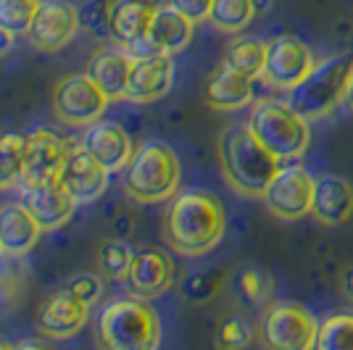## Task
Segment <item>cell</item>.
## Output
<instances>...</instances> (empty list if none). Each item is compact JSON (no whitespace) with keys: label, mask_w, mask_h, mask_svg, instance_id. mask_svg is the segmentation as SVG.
<instances>
[{"label":"cell","mask_w":353,"mask_h":350,"mask_svg":"<svg viewBox=\"0 0 353 350\" xmlns=\"http://www.w3.org/2000/svg\"><path fill=\"white\" fill-rule=\"evenodd\" d=\"M227 214L221 200L208 190L179 192L163 219V237L182 256H203L221 243Z\"/></svg>","instance_id":"1"},{"label":"cell","mask_w":353,"mask_h":350,"mask_svg":"<svg viewBox=\"0 0 353 350\" xmlns=\"http://www.w3.org/2000/svg\"><path fill=\"white\" fill-rule=\"evenodd\" d=\"M219 161L224 179L248 198H264L269 182L282 169V161L253 134L248 124H235L221 134Z\"/></svg>","instance_id":"2"},{"label":"cell","mask_w":353,"mask_h":350,"mask_svg":"<svg viewBox=\"0 0 353 350\" xmlns=\"http://www.w3.org/2000/svg\"><path fill=\"white\" fill-rule=\"evenodd\" d=\"M161 342V319L145 298L111 300L98 316V345L108 350H153Z\"/></svg>","instance_id":"3"},{"label":"cell","mask_w":353,"mask_h":350,"mask_svg":"<svg viewBox=\"0 0 353 350\" xmlns=\"http://www.w3.org/2000/svg\"><path fill=\"white\" fill-rule=\"evenodd\" d=\"M353 74V56L340 53L319 61L309 76H303L293 90H288V103L309 121L330 116L348 98Z\"/></svg>","instance_id":"4"},{"label":"cell","mask_w":353,"mask_h":350,"mask_svg":"<svg viewBox=\"0 0 353 350\" xmlns=\"http://www.w3.org/2000/svg\"><path fill=\"white\" fill-rule=\"evenodd\" d=\"M179 179L182 169L174 147L161 140H150L137 147L127 163L124 187L137 203H163L176 195Z\"/></svg>","instance_id":"5"},{"label":"cell","mask_w":353,"mask_h":350,"mask_svg":"<svg viewBox=\"0 0 353 350\" xmlns=\"http://www.w3.org/2000/svg\"><path fill=\"white\" fill-rule=\"evenodd\" d=\"M248 127L280 161L301 158L311 145L309 119L301 116L288 101L256 103Z\"/></svg>","instance_id":"6"},{"label":"cell","mask_w":353,"mask_h":350,"mask_svg":"<svg viewBox=\"0 0 353 350\" xmlns=\"http://www.w3.org/2000/svg\"><path fill=\"white\" fill-rule=\"evenodd\" d=\"M319 321L309 308L298 303H274L261 319V340L272 350H311L316 348Z\"/></svg>","instance_id":"7"},{"label":"cell","mask_w":353,"mask_h":350,"mask_svg":"<svg viewBox=\"0 0 353 350\" xmlns=\"http://www.w3.org/2000/svg\"><path fill=\"white\" fill-rule=\"evenodd\" d=\"M314 187L316 179L303 166H285L269 182L261 200L272 216L282 221H298L311 214Z\"/></svg>","instance_id":"8"},{"label":"cell","mask_w":353,"mask_h":350,"mask_svg":"<svg viewBox=\"0 0 353 350\" xmlns=\"http://www.w3.org/2000/svg\"><path fill=\"white\" fill-rule=\"evenodd\" d=\"M108 95L98 88L90 74H69L53 90V111L66 124H92L103 116Z\"/></svg>","instance_id":"9"},{"label":"cell","mask_w":353,"mask_h":350,"mask_svg":"<svg viewBox=\"0 0 353 350\" xmlns=\"http://www.w3.org/2000/svg\"><path fill=\"white\" fill-rule=\"evenodd\" d=\"M314 66L316 61L309 45L293 34H282V37H274L266 48V63L261 76L272 88L293 90L303 76H309Z\"/></svg>","instance_id":"10"},{"label":"cell","mask_w":353,"mask_h":350,"mask_svg":"<svg viewBox=\"0 0 353 350\" xmlns=\"http://www.w3.org/2000/svg\"><path fill=\"white\" fill-rule=\"evenodd\" d=\"M72 147L61 140L59 134L48 130H34L24 134V174L21 185H45L59 182Z\"/></svg>","instance_id":"11"},{"label":"cell","mask_w":353,"mask_h":350,"mask_svg":"<svg viewBox=\"0 0 353 350\" xmlns=\"http://www.w3.org/2000/svg\"><path fill=\"white\" fill-rule=\"evenodd\" d=\"M79 27V8H74L69 0H40L27 37L37 50L56 53L72 43Z\"/></svg>","instance_id":"12"},{"label":"cell","mask_w":353,"mask_h":350,"mask_svg":"<svg viewBox=\"0 0 353 350\" xmlns=\"http://www.w3.org/2000/svg\"><path fill=\"white\" fill-rule=\"evenodd\" d=\"M90 319V306L69 287L53 292L45 298L40 311H37V327L40 332L53 340H66L74 337Z\"/></svg>","instance_id":"13"},{"label":"cell","mask_w":353,"mask_h":350,"mask_svg":"<svg viewBox=\"0 0 353 350\" xmlns=\"http://www.w3.org/2000/svg\"><path fill=\"white\" fill-rule=\"evenodd\" d=\"M108 174L111 172L105 169L103 163L95 158L85 145H79L69 150L61 182H63L66 190L72 192L77 205H85L103 195L105 185H108Z\"/></svg>","instance_id":"14"},{"label":"cell","mask_w":353,"mask_h":350,"mask_svg":"<svg viewBox=\"0 0 353 350\" xmlns=\"http://www.w3.org/2000/svg\"><path fill=\"white\" fill-rule=\"evenodd\" d=\"M174 82V59L172 53H156L148 59H134L127 79V101L153 103L161 101Z\"/></svg>","instance_id":"15"},{"label":"cell","mask_w":353,"mask_h":350,"mask_svg":"<svg viewBox=\"0 0 353 350\" xmlns=\"http://www.w3.org/2000/svg\"><path fill=\"white\" fill-rule=\"evenodd\" d=\"M127 285L137 298H159L174 282V261L159 248L137 250L127 269Z\"/></svg>","instance_id":"16"},{"label":"cell","mask_w":353,"mask_h":350,"mask_svg":"<svg viewBox=\"0 0 353 350\" xmlns=\"http://www.w3.org/2000/svg\"><path fill=\"white\" fill-rule=\"evenodd\" d=\"M311 216L324 227H343L353 219V185L338 174H324L316 179Z\"/></svg>","instance_id":"17"},{"label":"cell","mask_w":353,"mask_h":350,"mask_svg":"<svg viewBox=\"0 0 353 350\" xmlns=\"http://www.w3.org/2000/svg\"><path fill=\"white\" fill-rule=\"evenodd\" d=\"M21 203L30 208V214L37 219L43 229H56L72 219L77 200L72 192L63 187V182H45V185H30L21 192Z\"/></svg>","instance_id":"18"},{"label":"cell","mask_w":353,"mask_h":350,"mask_svg":"<svg viewBox=\"0 0 353 350\" xmlns=\"http://www.w3.org/2000/svg\"><path fill=\"white\" fill-rule=\"evenodd\" d=\"M82 145L88 147L108 172L127 169V163L134 156L132 137L121 130L117 121H92L82 137Z\"/></svg>","instance_id":"19"},{"label":"cell","mask_w":353,"mask_h":350,"mask_svg":"<svg viewBox=\"0 0 353 350\" xmlns=\"http://www.w3.org/2000/svg\"><path fill=\"white\" fill-rule=\"evenodd\" d=\"M40 232L43 227L37 224V219L24 203H8L0 208V250L3 253L8 256L30 253Z\"/></svg>","instance_id":"20"},{"label":"cell","mask_w":353,"mask_h":350,"mask_svg":"<svg viewBox=\"0 0 353 350\" xmlns=\"http://www.w3.org/2000/svg\"><path fill=\"white\" fill-rule=\"evenodd\" d=\"M206 103L214 111H237L253 101V76L235 72L221 63L206 82Z\"/></svg>","instance_id":"21"},{"label":"cell","mask_w":353,"mask_h":350,"mask_svg":"<svg viewBox=\"0 0 353 350\" xmlns=\"http://www.w3.org/2000/svg\"><path fill=\"white\" fill-rule=\"evenodd\" d=\"M132 56L127 53V48H105L98 56H92L88 66L90 79L103 90L111 101L124 98L127 95V79H130V69H132Z\"/></svg>","instance_id":"22"},{"label":"cell","mask_w":353,"mask_h":350,"mask_svg":"<svg viewBox=\"0 0 353 350\" xmlns=\"http://www.w3.org/2000/svg\"><path fill=\"white\" fill-rule=\"evenodd\" d=\"M156 11H159V6L150 0H117V3H111V37L119 45H130L140 37H145Z\"/></svg>","instance_id":"23"},{"label":"cell","mask_w":353,"mask_h":350,"mask_svg":"<svg viewBox=\"0 0 353 350\" xmlns=\"http://www.w3.org/2000/svg\"><path fill=\"white\" fill-rule=\"evenodd\" d=\"M192 24L188 16L169 8V6H159V11L153 16V24L148 30V40L156 48V53H179L192 37Z\"/></svg>","instance_id":"24"},{"label":"cell","mask_w":353,"mask_h":350,"mask_svg":"<svg viewBox=\"0 0 353 350\" xmlns=\"http://www.w3.org/2000/svg\"><path fill=\"white\" fill-rule=\"evenodd\" d=\"M266 48L269 43L256 40V37H237L230 43V48L224 50V66L235 69V72L245 74V76H261L266 63Z\"/></svg>","instance_id":"25"},{"label":"cell","mask_w":353,"mask_h":350,"mask_svg":"<svg viewBox=\"0 0 353 350\" xmlns=\"http://www.w3.org/2000/svg\"><path fill=\"white\" fill-rule=\"evenodd\" d=\"M24 174V134L0 132V190L16 187Z\"/></svg>","instance_id":"26"},{"label":"cell","mask_w":353,"mask_h":350,"mask_svg":"<svg viewBox=\"0 0 353 350\" xmlns=\"http://www.w3.org/2000/svg\"><path fill=\"white\" fill-rule=\"evenodd\" d=\"M256 16V3L253 0H214L208 21L221 32H243Z\"/></svg>","instance_id":"27"},{"label":"cell","mask_w":353,"mask_h":350,"mask_svg":"<svg viewBox=\"0 0 353 350\" xmlns=\"http://www.w3.org/2000/svg\"><path fill=\"white\" fill-rule=\"evenodd\" d=\"M319 350H353V313H335L319 324Z\"/></svg>","instance_id":"28"},{"label":"cell","mask_w":353,"mask_h":350,"mask_svg":"<svg viewBox=\"0 0 353 350\" xmlns=\"http://www.w3.org/2000/svg\"><path fill=\"white\" fill-rule=\"evenodd\" d=\"M40 0H0V27L14 34H27Z\"/></svg>","instance_id":"29"},{"label":"cell","mask_w":353,"mask_h":350,"mask_svg":"<svg viewBox=\"0 0 353 350\" xmlns=\"http://www.w3.org/2000/svg\"><path fill=\"white\" fill-rule=\"evenodd\" d=\"M256 337V327L248 316L243 313H232L219 324V332H216V345L227 350H237V348H245L253 342Z\"/></svg>","instance_id":"30"},{"label":"cell","mask_w":353,"mask_h":350,"mask_svg":"<svg viewBox=\"0 0 353 350\" xmlns=\"http://www.w3.org/2000/svg\"><path fill=\"white\" fill-rule=\"evenodd\" d=\"M132 248L127 245V243H121V240H108L101 245L98 250V266H101V271H103L105 277L111 279H121L127 277V269H130V263H132Z\"/></svg>","instance_id":"31"},{"label":"cell","mask_w":353,"mask_h":350,"mask_svg":"<svg viewBox=\"0 0 353 350\" xmlns=\"http://www.w3.org/2000/svg\"><path fill=\"white\" fill-rule=\"evenodd\" d=\"M79 24L90 27L98 34H111V3L108 0H90L79 11Z\"/></svg>","instance_id":"32"},{"label":"cell","mask_w":353,"mask_h":350,"mask_svg":"<svg viewBox=\"0 0 353 350\" xmlns=\"http://www.w3.org/2000/svg\"><path fill=\"white\" fill-rule=\"evenodd\" d=\"M219 282H221L219 271H195L182 285V292L190 300H208L214 292L219 290Z\"/></svg>","instance_id":"33"},{"label":"cell","mask_w":353,"mask_h":350,"mask_svg":"<svg viewBox=\"0 0 353 350\" xmlns=\"http://www.w3.org/2000/svg\"><path fill=\"white\" fill-rule=\"evenodd\" d=\"M66 287H69L72 292H77L88 306H92V303H98V300H101L103 282H101V277H95V274H79V277H74Z\"/></svg>","instance_id":"34"},{"label":"cell","mask_w":353,"mask_h":350,"mask_svg":"<svg viewBox=\"0 0 353 350\" xmlns=\"http://www.w3.org/2000/svg\"><path fill=\"white\" fill-rule=\"evenodd\" d=\"M240 292H243V298L250 300V303H259L261 298L266 295V279L264 274L259 271V269H243V274H240Z\"/></svg>","instance_id":"35"},{"label":"cell","mask_w":353,"mask_h":350,"mask_svg":"<svg viewBox=\"0 0 353 350\" xmlns=\"http://www.w3.org/2000/svg\"><path fill=\"white\" fill-rule=\"evenodd\" d=\"M166 6L179 11L182 16H188L192 24H198V21H206L211 16L214 0H166Z\"/></svg>","instance_id":"36"},{"label":"cell","mask_w":353,"mask_h":350,"mask_svg":"<svg viewBox=\"0 0 353 350\" xmlns=\"http://www.w3.org/2000/svg\"><path fill=\"white\" fill-rule=\"evenodd\" d=\"M340 290L345 295V300L353 303V266H348V269L343 271V277H340Z\"/></svg>","instance_id":"37"},{"label":"cell","mask_w":353,"mask_h":350,"mask_svg":"<svg viewBox=\"0 0 353 350\" xmlns=\"http://www.w3.org/2000/svg\"><path fill=\"white\" fill-rule=\"evenodd\" d=\"M14 32H8V30H3V27H0V53H3V50H8V48H11V45H14Z\"/></svg>","instance_id":"38"},{"label":"cell","mask_w":353,"mask_h":350,"mask_svg":"<svg viewBox=\"0 0 353 350\" xmlns=\"http://www.w3.org/2000/svg\"><path fill=\"white\" fill-rule=\"evenodd\" d=\"M48 342H37V340H24V342H19V348H45Z\"/></svg>","instance_id":"39"},{"label":"cell","mask_w":353,"mask_h":350,"mask_svg":"<svg viewBox=\"0 0 353 350\" xmlns=\"http://www.w3.org/2000/svg\"><path fill=\"white\" fill-rule=\"evenodd\" d=\"M345 103L353 108V74H351V88H348V98H345Z\"/></svg>","instance_id":"40"},{"label":"cell","mask_w":353,"mask_h":350,"mask_svg":"<svg viewBox=\"0 0 353 350\" xmlns=\"http://www.w3.org/2000/svg\"><path fill=\"white\" fill-rule=\"evenodd\" d=\"M0 348H3V350H8V348H11V345H8V342H3V340H0Z\"/></svg>","instance_id":"41"},{"label":"cell","mask_w":353,"mask_h":350,"mask_svg":"<svg viewBox=\"0 0 353 350\" xmlns=\"http://www.w3.org/2000/svg\"><path fill=\"white\" fill-rule=\"evenodd\" d=\"M0 253H3V250H0Z\"/></svg>","instance_id":"42"}]
</instances>
